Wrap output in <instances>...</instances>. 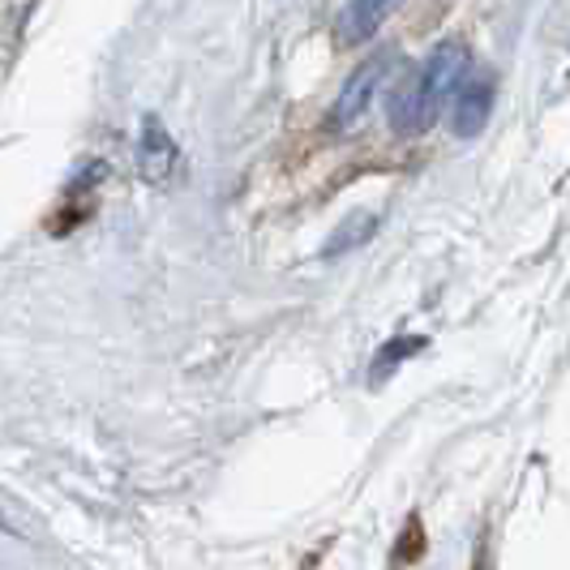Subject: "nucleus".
<instances>
[{"mask_svg":"<svg viewBox=\"0 0 570 570\" xmlns=\"http://www.w3.org/2000/svg\"><path fill=\"white\" fill-rule=\"evenodd\" d=\"M468 52L459 43H438L416 69H407V78L391 95V125L400 134H425L429 125L442 116V108L459 95V86L468 82Z\"/></svg>","mask_w":570,"mask_h":570,"instance_id":"f257e3e1","label":"nucleus"},{"mask_svg":"<svg viewBox=\"0 0 570 570\" xmlns=\"http://www.w3.org/2000/svg\"><path fill=\"white\" fill-rule=\"evenodd\" d=\"M391 65H395V52H377V57H370L347 82H343L340 99H335V112H331V125H335V129H352L361 116L370 112V104L377 99L382 82L391 78Z\"/></svg>","mask_w":570,"mask_h":570,"instance_id":"f03ea898","label":"nucleus"},{"mask_svg":"<svg viewBox=\"0 0 570 570\" xmlns=\"http://www.w3.org/2000/svg\"><path fill=\"white\" fill-rule=\"evenodd\" d=\"M489 112H493V78L485 69H476V73H468V82L459 86L451 125H455L459 138H476L485 129Z\"/></svg>","mask_w":570,"mask_h":570,"instance_id":"7ed1b4c3","label":"nucleus"},{"mask_svg":"<svg viewBox=\"0 0 570 570\" xmlns=\"http://www.w3.org/2000/svg\"><path fill=\"white\" fill-rule=\"evenodd\" d=\"M386 13H391L386 4H347L340 13V22H335V30H340L343 43H356V39L373 35V27H377Z\"/></svg>","mask_w":570,"mask_h":570,"instance_id":"20e7f679","label":"nucleus"},{"mask_svg":"<svg viewBox=\"0 0 570 570\" xmlns=\"http://www.w3.org/2000/svg\"><path fill=\"white\" fill-rule=\"evenodd\" d=\"M159 150H164V155H171V142L164 138V134H159V125H146V138H142V168H146V176H155V180H159V176H168V168L159 164Z\"/></svg>","mask_w":570,"mask_h":570,"instance_id":"39448f33","label":"nucleus"}]
</instances>
